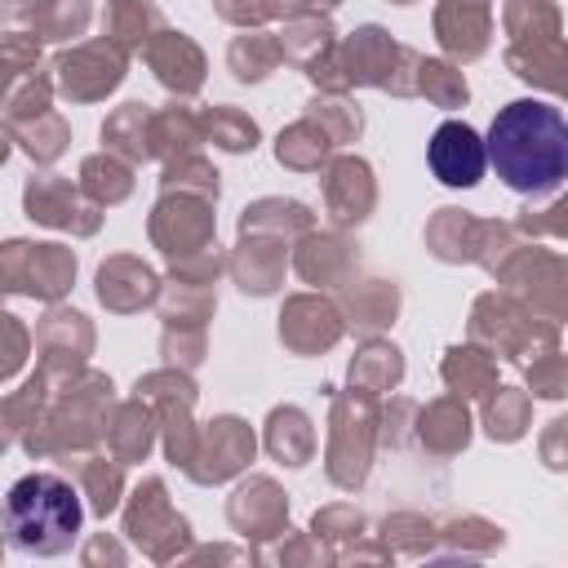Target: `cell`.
Returning a JSON list of instances; mask_svg holds the SVG:
<instances>
[{
  "instance_id": "3957f363",
  "label": "cell",
  "mask_w": 568,
  "mask_h": 568,
  "mask_svg": "<svg viewBox=\"0 0 568 568\" xmlns=\"http://www.w3.org/2000/svg\"><path fill=\"white\" fill-rule=\"evenodd\" d=\"M484 142L470 124H439L435 138H430V169L444 186H475L484 178Z\"/></svg>"
},
{
  "instance_id": "6da1fadb",
  "label": "cell",
  "mask_w": 568,
  "mask_h": 568,
  "mask_svg": "<svg viewBox=\"0 0 568 568\" xmlns=\"http://www.w3.org/2000/svg\"><path fill=\"white\" fill-rule=\"evenodd\" d=\"M484 160L519 195H546L568 173V124L564 111L541 98L506 102L484 142Z\"/></svg>"
},
{
  "instance_id": "7a4b0ae2",
  "label": "cell",
  "mask_w": 568,
  "mask_h": 568,
  "mask_svg": "<svg viewBox=\"0 0 568 568\" xmlns=\"http://www.w3.org/2000/svg\"><path fill=\"white\" fill-rule=\"evenodd\" d=\"M80 497L58 475H22L0 510L9 541L27 555H62L80 537Z\"/></svg>"
}]
</instances>
